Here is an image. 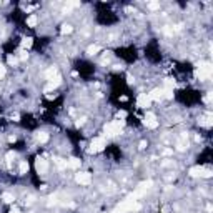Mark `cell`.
Segmentation results:
<instances>
[{"mask_svg":"<svg viewBox=\"0 0 213 213\" xmlns=\"http://www.w3.org/2000/svg\"><path fill=\"white\" fill-rule=\"evenodd\" d=\"M185 140H187V133H183L182 138H180V142H178V145H177V148H178L180 151H183V150H185V148L188 146V143H185Z\"/></svg>","mask_w":213,"mask_h":213,"instance_id":"4fadbf2b","label":"cell"},{"mask_svg":"<svg viewBox=\"0 0 213 213\" xmlns=\"http://www.w3.org/2000/svg\"><path fill=\"white\" fill-rule=\"evenodd\" d=\"M37 22H38V20H37V17L35 15H30L28 18H27V25H28V27H35Z\"/></svg>","mask_w":213,"mask_h":213,"instance_id":"d6986e66","label":"cell"},{"mask_svg":"<svg viewBox=\"0 0 213 213\" xmlns=\"http://www.w3.org/2000/svg\"><path fill=\"white\" fill-rule=\"evenodd\" d=\"M27 57H28V53H27V52H22V55H20V58H22V60H25Z\"/></svg>","mask_w":213,"mask_h":213,"instance_id":"836d02e7","label":"cell"},{"mask_svg":"<svg viewBox=\"0 0 213 213\" xmlns=\"http://www.w3.org/2000/svg\"><path fill=\"white\" fill-rule=\"evenodd\" d=\"M148 8H150V10H158V8H160V4H158V2H150V4H148Z\"/></svg>","mask_w":213,"mask_h":213,"instance_id":"484cf974","label":"cell"},{"mask_svg":"<svg viewBox=\"0 0 213 213\" xmlns=\"http://www.w3.org/2000/svg\"><path fill=\"white\" fill-rule=\"evenodd\" d=\"M173 87H175V82L170 80V78H166V80H165V88H163V90H173Z\"/></svg>","mask_w":213,"mask_h":213,"instance_id":"44dd1931","label":"cell"},{"mask_svg":"<svg viewBox=\"0 0 213 213\" xmlns=\"http://www.w3.org/2000/svg\"><path fill=\"white\" fill-rule=\"evenodd\" d=\"M68 166H72V168H78L80 166V160L78 158H75V156H72V158H68Z\"/></svg>","mask_w":213,"mask_h":213,"instance_id":"2e32d148","label":"cell"},{"mask_svg":"<svg viewBox=\"0 0 213 213\" xmlns=\"http://www.w3.org/2000/svg\"><path fill=\"white\" fill-rule=\"evenodd\" d=\"M75 180H77L78 183H82V185H88L90 182H92V175L87 172H80L75 175Z\"/></svg>","mask_w":213,"mask_h":213,"instance_id":"52a82bcc","label":"cell"},{"mask_svg":"<svg viewBox=\"0 0 213 213\" xmlns=\"http://www.w3.org/2000/svg\"><path fill=\"white\" fill-rule=\"evenodd\" d=\"M212 98H213V93H212V92H208L207 97H205V102H207V103H210V102H212Z\"/></svg>","mask_w":213,"mask_h":213,"instance_id":"f1b7e54d","label":"cell"},{"mask_svg":"<svg viewBox=\"0 0 213 213\" xmlns=\"http://www.w3.org/2000/svg\"><path fill=\"white\" fill-rule=\"evenodd\" d=\"M117 117H118V118H125V117H127V112H123V110H122V112H118V115H117Z\"/></svg>","mask_w":213,"mask_h":213,"instance_id":"d6a6232c","label":"cell"},{"mask_svg":"<svg viewBox=\"0 0 213 213\" xmlns=\"http://www.w3.org/2000/svg\"><path fill=\"white\" fill-rule=\"evenodd\" d=\"M13 158H15V153H13V151H8V153H7V160L10 161V160H13Z\"/></svg>","mask_w":213,"mask_h":213,"instance_id":"f546056e","label":"cell"},{"mask_svg":"<svg viewBox=\"0 0 213 213\" xmlns=\"http://www.w3.org/2000/svg\"><path fill=\"white\" fill-rule=\"evenodd\" d=\"M113 213H115V212H113Z\"/></svg>","mask_w":213,"mask_h":213,"instance_id":"8d00e7d4","label":"cell"},{"mask_svg":"<svg viewBox=\"0 0 213 213\" xmlns=\"http://www.w3.org/2000/svg\"><path fill=\"white\" fill-rule=\"evenodd\" d=\"M37 140L40 142V143L48 142V133H47V132H40V133H37Z\"/></svg>","mask_w":213,"mask_h":213,"instance_id":"9a60e30c","label":"cell"},{"mask_svg":"<svg viewBox=\"0 0 213 213\" xmlns=\"http://www.w3.org/2000/svg\"><path fill=\"white\" fill-rule=\"evenodd\" d=\"M163 97L165 98H173V90H163Z\"/></svg>","mask_w":213,"mask_h":213,"instance_id":"83f0119b","label":"cell"},{"mask_svg":"<svg viewBox=\"0 0 213 213\" xmlns=\"http://www.w3.org/2000/svg\"><path fill=\"white\" fill-rule=\"evenodd\" d=\"M83 120H85V118H80V120H78V122H77V127H80V125H83Z\"/></svg>","mask_w":213,"mask_h":213,"instance_id":"e575fe53","label":"cell"},{"mask_svg":"<svg viewBox=\"0 0 213 213\" xmlns=\"http://www.w3.org/2000/svg\"><path fill=\"white\" fill-rule=\"evenodd\" d=\"M35 166H37V172L38 173H45L48 170V163H47V160H43V158H37Z\"/></svg>","mask_w":213,"mask_h":213,"instance_id":"ba28073f","label":"cell"},{"mask_svg":"<svg viewBox=\"0 0 213 213\" xmlns=\"http://www.w3.org/2000/svg\"><path fill=\"white\" fill-rule=\"evenodd\" d=\"M197 67H198V68H197V77L200 78V80H207V78L212 77V72H213L212 63L202 62V63H198Z\"/></svg>","mask_w":213,"mask_h":213,"instance_id":"7a4b0ae2","label":"cell"},{"mask_svg":"<svg viewBox=\"0 0 213 213\" xmlns=\"http://www.w3.org/2000/svg\"><path fill=\"white\" fill-rule=\"evenodd\" d=\"M4 75H5V67L0 63V77H4Z\"/></svg>","mask_w":213,"mask_h":213,"instance_id":"1f68e13d","label":"cell"},{"mask_svg":"<svg viewBox=\"0 0 213 213\" xmlns=\"http://www.w3.org/2000/svg\"><path fill=\"white\" fill-rule=\"evenodd\" d=\"M60 83H62V78H60V77L57 75V77H55V78H52V82L48 83L47 87H45V92H50V90L57 88V87L60 85Z\"/></svg>","mask_w":213,"mask_h":213,"instance_id":"8fae6325","label":"cell"},{"mask_svg":"<svg viewBox=\"0 0 213 213\" xmlns=\"http://www.w3.org/2000/svg\"><path fill=\"white\" fill-rule=\"evenodd\" d=\"M53 160H55V163H57L58 168H65V166L68 165L67 160H63V158H53Z\"/></svg>","mask_w":213,"mask_h":213,"instance_id":"e0dca14e","label":"cell"},{"mask_svg":"<svg viewBox=\"0 0 213 213\" xmlns=\"http://www.w3.org/2000/svg\"><path fill=\"white\" fill-rule=\"evenodd\" d=\"M48 200H50V202H48V205H57V203H58V197H57V195H52Z\"/></svg>","mask_w":213,"mask_h":213,"instance_id":"4316f807","label":"cell"},{"mask_svg":"<svg viewBox=\"0 0 213 213\" xmlns=\"http://www.w3.org/2000/svg\"><path fill=\"white\" fill-rule=\"evenodd\" d=\"M190 175H192V177L210 178L213 173H212V170H208V168H203V166H192V168H190Z\"/></svg>","mask_w":213,"mask_h":213,"instance_id":"277c9868","label":"cell"},{"mask_svg":"<svg viewBox=\"0 0 213 213\" xmlns=\"http://www.w3.org/2000/svg\"><path fill=\"white\" fill-rule=\"evenodd\" d=\"M2 198H4V202H7V203H12L13 202V200H15V198H13V195H12V193H4V195H2Z\"/></svg>","mask_w":213,"mask_h":213,"instance_id":"ffe728a7","label":"cell"},{"mask_svg":"<svg viewBox=\"0 0 213 213\" xmlns=\"http://www.w3.org/2000/svg\"><path fill=\"white\" fill-rule=\"evenodd\" d=\"M200 125H203V127H212V120H210V117H208V118H202L200 120Z\"/></svg>","mask_w":213,"mask_h":213,"instance_id":"cb8c5ba5","label":"cell"},{"mask_svg":"<svg viewBox=\"0 0 213 213\" xmlns=\"http://www.w3.org/2000/svg\"><path fill=\"white\" fill-rule=\"evenodd\" d=\"M100 52V45H90L88 48H87V53H90V55H93V53Z\"/></svg>","mask_w":213,"mask_h":213,"instance_id":"ac0fdd59","label":"cell"},{"mask_svg":"<svg viewBox=\"0 0 213 213\" xmlns=\"http://www.w3.org/2000/svg\"><path fill=\"white\" fill-rule=\"evenodd\" d=\"M32 43H33L32 38H30V37H27V38H23V42H22V47H23V48H30Z\"/></svg>","mask_w":213,"mask_h":213,"instance_id":"7402d4cb","label":"cell"},{"mask_svg":"<svg viewBox=\"0 0 213 213\" xmlns=\"http://www.w3.org/2000/svg\"><path fill=\"white\" fill-rule=\"evenodd\" d=\"M142 208V205L138 202H137V198L133 197V195H130V197L127 198V200H123V202L120 203L118 207L115 208V213H125V212H138Z\"/></svg>","mask_w":213,"mask_h":213,"instance_id":"6da1fadb","label":"cell"},{"mask_svg":"<svg viewBox=\"0 0 213 213\" xmlns=\"http://www.w3.org/2000/svg\"><path fill=\"white\" fill-rule=\"evenodd\" d=\"M17 62H18V60H17L15 57H8V63H10V65H15Z\"/></svg>","mask_w":213,"mask_h":213,"instance_id":"4dcf8cb0","label":"cell"},{"mask_svg":"<svg viewBox=\"0 0 213 213\" xmlns=\"http://www.w3.org/2000/svg\"><path fill=\"white\" fill-rule=\"evenodd\" d=\"M18 168H20V173L23 175V173H27V172H28V163H27V161H22Z\"/></svg>","mask_w":213,"mask_h":213,"instance_id":"603a6c76","label":"cell"},{"mask_svg":"<svg viewBox=\"0 0 213 213\" xmlns=\"http://www.w3.org/2000/svg\"><path fill=\"white\" fill-rule=\"evenodd\" d=\"M145 125L148 127V128H156V127H158V122H156L155 115H153V113H146V117H145Z\"/></svg>","mask_w":213,"mask_h":213,"instance_id":"9c48e42d","label":"cell"},{"mask_svg":"<svg viewBox=\"0 0 213 213\" xmlns=\"http://www.w3.org/2000/svg\"><path fill=\"white\" fill-rule=\"evenodd\" d=\"M123 120H117V122H112V123H107L103 127V132L107 133L108 137H117L122 130V127H123Z\"/></svg>","mask_w":213,"mask_h":213,"instance_id":"3957f363","label":"cell"},{"mask_svg":"<svg viewBox=\"0 0 213 213\" xmlns=\"http://www.w3.org/2000/svg\"><path fill=\"white\" fill-rule=\"evenodd\" d=\"M148 98L150 100H161L163 98V88H153L148 93Z\"/></svg>","mask_w":213,"mask_h":213,"instance_id":"30bf717a","label":"cell"},{"mask_svg":"<svg viewBox=\"0 0 213 213\" xmlns=\"http://www.w3.org/2000/svg\"><path fill=\"white\" fill-rule=\"evenodd\" d=\"M10 213H20V210H17V208H13V210H10Z\"/></svg>","mask_w":213,"mask_h":213,"instance_id":"d590c367","label":"cell"},{"mask_svg":"<svg viewBox=\"0 0 213 213\" xmlns=\"http://www.w3.org/2000/svg\"><path fill=\"white\" fill-rule=\"evenodd\" d=\"M63 33V35H65V33H70V32H72V25H67V23H65V25H62V30H60Z\"/></svg>","mask_w":213,"mask_h":213,"instance_id":"d4e9b609","label":"cell"},{"mask_svg":"<svg viewBox=\"0 0 213 213\" xmlns=\"http://www.w3.org/2000/svg\"><path fill=\"white\" fill-rule=\"evenodd\" d=\"M151 185H153V182H151V180L142 182L140 185H138V188H137V192L133 193V197H135V198H137V197H143V195H145V193L151 188Z\"/></svg>","mask_w":213,"mask_h":213,"instance_id":"8992f818","label":"cell"},{"mask_svg":"<svg viewBox=\"0 0 213 213\" xmlns=\"http://www.w3.org/2000/svg\"><path fill=\"white\" fill-rule=\"evenodd\" d=\"M105 146H107L105 138H103V137H98V138H93V142H92L88 151H90V153H97V151H102Z\"/></svg>","mask_w":213,"mask_h":213,"instance_id":"5b68a950","label":"cell"},{"mask_svg":"<svg viewBox=\"0 0 213 213\" xmlns=\"http://www.w3.org/2000/svg\"><path fill=\"white\" fill-rule=\"evenodd\" d=\"M150 102L151 100L148 98V95H140V97H138V107H142V108L150 107Z\"/></svg>","mask_w":213,"mask_h":213,"instance_id":"7c38bea8","label":"cell"},{"mask_svg":"<svg viewBox=\"0 0 213 213\" xmlns=\"http://www.w3.org/2000/svg\"><path fill=\"white\" fill-rule=\"evenodd\" d=\"M45 77H47L48 80L55 78V77H57V68H55V67H50V68L47 70V72H45Z\"/></svg>","mask_w":213,"mask_h":213,"instance_id":"5bb4252c","label":"cell"}]
</instances>
